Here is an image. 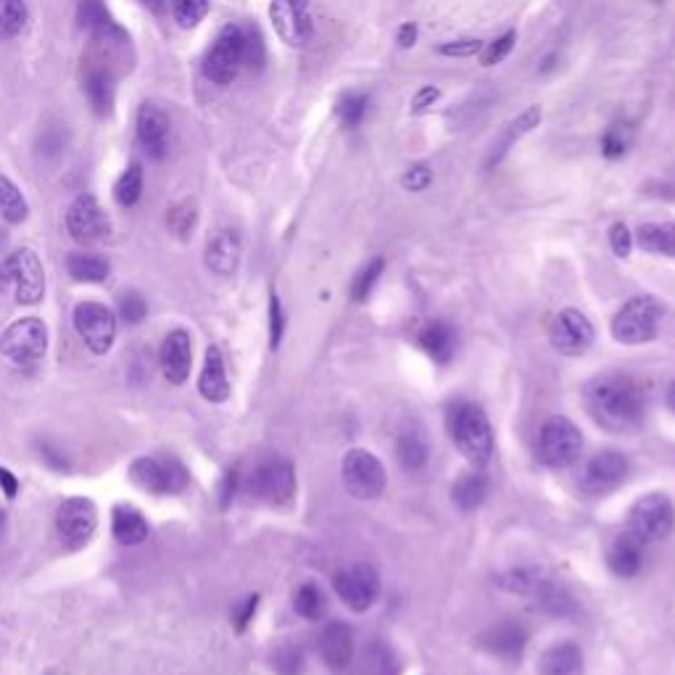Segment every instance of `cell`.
Listing matches in <instances>:
<instances>
[{"mask_svg": "<svg viewBox=\"0 0 675 675\" xmlns=\"http://www.w3.org/2000/svg\"><path fill=\"white\" fill-rule=\"evenodd\" d=\"M644 388L623 372H607L586 385V409L602 428L623 433L639 425L644 414Z\"/></svg>", "mask_w": 675, "mask_h": 675, "instance_id": "cell-1", "label": "cell"}, {"mask_svg": "<svg viewBox=\"0 0 675 675\" xmlns=\"http://www.w3.org/2000/svg\"><path fill=\"white\" fill-rule=\"evenodd\" d=\"M451 441L457 443V449L470 459L472 465H486L494 454V428L488 422L486 412L470 401H459L449 409L446 417Z\"/></svg>", "mask_w": 675, "mask_h": 675, "instance_id": "cell-2", "label": "cell"}, {"mask_svg": "<svg viewBox=\"0 0 675 675\" xmlns=\"http://www.w3.org/2000/svg\"><path fill=\"white\" fill-rule=\"evenodd\" d=\"M11 288H14L19 304L35 306L43 301L45 272L32 248H19L0 264V296Z\"/></svg>", "mask_w": 675, "mask_h": 675, "instance_id": "cell-3", "label": "cell"}, {"mask_svg": "<svg viewBox=\"0 0 675 675\" xmlns=\"http://www.w3.org/2000/svg\"><path fill=\"white\" fill-rule=\"evenodd\" d=\"M662 304L652 296H636L615 314L612 320V338L625 346L649 343L660 330Z\"/></svg>", "mask_w": 675, "mask_h": 675, "instance_id": "cell-4", "label": "cell"}, {"mask_svg": "<svg viewBox=\"0 0 675 675\" xmlns=\"http://www.w3.org/2000/svg\"><path fill=\"white\" fill-rule=\"evenodd\" d=\"M583 436L567 417H549L538 433V457L554 470H565L581 459Z\"/></svg>", "mask_w": 675, "mask_h": 675, "instance_id": "cell-5", "label": "cell"}, {"mask_svg": "<svg viewBox=\"0 0 675 675\" xmlns=\"http://www.w3.org/2000/svg\"><path fill=\"white\" fill-rule=\"evenodd\" d=\"M243 66H246V37L240 27L230 24L206 51L204 74L214 85H230Z\"/></svg>", "mask_w": 675, "mask_h": 675, "instance_id": "cell-6", "label": "cell"}, {"mask_svg": "<svg viewBox=\"0 0 675 675\" xmlns=\"http://www.w3.org/2000/svg\"><path fill=\"white\" fill-rule=\"evenodd\" d=\"M45 349H48V330L37 317H24L0 335V354L19 367H35L43 362Z\"/></svg>", "mask_w": 675, "mask_h": 675, "instance_id": "cell-7", "label": "cell"}, {"mask_svg": "<svg viewBox=\"0 0 675 675\" xmlns=\"http://www.w3.org/2000/svg\"><path fill=\"white\" fill-rule=\"evenodd\" d=\"M248 494L269 504H288L296 496V470L288 459L269 457L248 475Z\"/></svg>", "mask_w": 675, "mask_h": 675, "instance_id": "cell-8", "label": "cell"}, {"mask_svg": "<svg viewBox=\"0 0 675 675\" xmlns=\"http://www.w3.org/2000/svg\"><path fill=\"white\" fill-rule=\"evenodd\" d=\"M343 486L349 491V496L359 501L378 499L385 488V467L380 465V459L367 449H351L343 457L341 465Z\"/></svg>", "mask_w": 675, "mask_h": 675, "instance_id": "cell-9", "label": "cell"}, {"mask_svg": "<svg viewBox=\"0 0 675 675\" xmlns=\"http://www.w3.org/2000/svg\"><path fill=\"white\" fill-rule=\"evenodd\" d=\"M269 22L288 48H304L314 37L312 0H272Z\"/></svg>", "mask_w": 675, "mask_h": 675, "instance_id": "cell-10", "label": "cell"}, {"mask_svg": "<svg viewBox=\"0 0 675 675\" xmlns=\"http://www.w3.org/2000/svg\"><path fill=\"white\" fill-rule=\"evenodd\" d=\"M130 478L135 486L151 494H180L188 486V470L177 459L140 457L130 465Z\"/></svg>", "mask_w": 675, "mask_h": 675, "instance_id": "cell-11", "label": "cell"}, {"mask_svg": "<svg viewBox=\"0 0 675 675\" xmlns=\"http://www.w3.org/2000/svg\"><path fill=\"white\" fill-rule=\"evenodd\" d=\"M74 327L93 354H106L117 338V317L98 301H82L74 309Z\"/></svg>", "mask_w": 675, "mask_h": 675, "instance_id": "cell-12", "label": "cell"}, {"mask_svg": "<svg viewBox=\"0 0 675 675\" xmlns=\"http://www.w3.org/2000/svg\"><path fill=\"white\" fill-rule=\"evenodd\" d=\"M675 528V507L665 494H646L631 507V530L644 541L668 538Z\"/></svg>", "mask_w": 675, "mask_h": 675, "instance_id": "cell-13", "label": "cell"}, {"mask_svg": "<svg viewBox=\"0 0 675 675\" xmlns=\"http://www.w3.org/2000/svg\"><path fill=\"white\" fill-rule=\"evenodd\" d=\"M333 586L335 594L341 596L343 602L356 612L370 610L380 596V578L375 573V567L362 565V562L338 570L333 578Z\"/></svg>", "mask_w": 675, "mask_h": 675, "instance_id": "cell-14", "label": "cell"}, {"mask_svg": "<svg viewBox=\"0 0 675 675\" xmlns=\"http://www.w3.org/2000/svg\"><path fill=\"white\" fill-rule=\"evenodd\" d=\"M625 475H628V459L620 451L607 449L588 459L581 470V478H578V486L588 496H604L615 491L625 480Z\"/></svg>", "mask_w": 675, "mask_h": 675, "instance_id": "cell-15", "label": "cell"}, {"mask_svg": "<svg viewBox=\"0 0 675 675\" xmlns=\"http://www.w3.org/2000/svg\"><path fill=\"white\" fill-rule=\"evenodd\" d=\"M66 230L77 243H98V240L109 238L111 222L93 193H82L74 198L66 211Z\"/></svg>", "mask_w": 675, "mask_h": 675, "instance_id": "cell-16", "label": "cell"}, {"mask_svg": "<svg viewBox=\"0 0 675 675\" xmlns=\"http://www.w3.org/2000/svg\"><path fill=\"white\" fill-rule=\"evenodd\" d=\"M549 341L559 354L581 356L594 343V325L578 309H565L554 317L552 327H549Z\"/></svg>", "mask_w": 675, "mask_h": 675, "instance_id": "cell-17", "label": "cell"}, {"mask_svg": "<svg viewBox=\"0 0 675 675\" xmlns=\"http://www.w3.org/2000/svg\"><path fill=\"white\" fill-rule=\"evenodd\" d=\"M56 525H59V533L69 546H82L88 544L90 536L98 528V509L90 499L85 496H74V499H66L59 507V515H56Z\"/></svg>", "mask_w": 675, "mask_h": 675, "instance_id": "cell-18", "label": "cell"}, {"mask_svg": "<svg viewBox=\"0 0 675 675\" xmlns=\"http://www.w3.org/2000/svg\"><path fill=\"white\" fill-rule=\"evenodd\" d=\"M135 127H138V140L143 151L156 161L164 159L169 151V132H172L167 111L159 109L156 103H143Z\"/></svg>", "mask_w": 675, "mask_h": 675, "instance_id": "cell-19", "label": "cell"}, {"mask_svg": "<svg viewBox=\"0 0 675 675\" xmlns=\"http://www.w3.org/2000/svg\"><path fill=\"white\" fill-rule=\"evenodd\" d=\"M317 649H320V657L330 670H346L354 660V633L346 623L341 620H333L322 628L320 639H317Z\"/></svg>", "mask_w": 675, "mask_h": 675, "instance_id": "cell-20", "label": "cell"}, {"mask_svg": "<svg viewBox=\"0 0 675 675\" xmlns=\"http://www.w3.org/2000/svg\"><path fill=\"white\" fill-rule=\"evenodd\" d=\"M644 538L636 530H623L607 546V565L617 578H633L644 565Z\"/></svg>", "mask_w": 675, "mask_h": 675, "instance_id": "cell-21", "label": "cell"}, {"mask_svg": "<svg viewBox=\"0 0 675 675\" xmlns=\"http://www.w3.org/2000/svg\"><path fill=\"white\" fill-rule=\"evenodd\" d=\"M193 364V341L188 330H172L161 343V370L169 383L182 385L190 375Z\"/></svg>", "mask_w": 675, "mask_h": 675, "instance_id": "cell-22", "label": "cell"}, {"mask_svg": "<svg viewBox=\"0 0 675 675\" xmlns=\"http://www.w3.org/2000/svg\"><path fill=\"white\" fill-rule=\"evenodd\" d=\"M480 644L486 646L491 654H499L504 660H515L520 657L528 644V631H525L523 623L517 620H501V623L491 625L483 636H480Z\"/></svg>", "mask_w": 675, "mask_h": 675, "instance_id": "cell-23", "label": "cell"}, {"mask_svg": "<svg viewBox=\"0 0 675 675\" xmlns=\"http://www.w3.org/2000/svg\"><path fill=\"white\" fill-rule=\"evenodd\" d=\"M77 22H80L82 30H88L90 35H95L98 40H124L127 32L114 22V16L106 8L103 0H80V8H77Z\"/></svg>", "mask_w": 675, "mask_h": 675, "instance_id": "cell-24", "label": "cell"}, {"mask_svg": "<svg viewBox=\"0 0 675 675\" xmlns=\"http://www.w3.org/2000/svg\"><path fill=\"white\" fill-rule=\"evenodd\" d=\"M198 391L211 404H222L230 396L225 359H222V351L217 346H209V351H206L204 370H201V378H198Z\"/></svg>", "mask_w": 675, "mask_h": 675, "instance_id": "cell-25", "label": "cell"}, {"mask_svg": "<svg viewBox=\"0 0 675 675\" xmlns=\"http://www.w3.org/2000/svg\"><path fill=\"white\" fill-rule=\"evenodd\" d=\"M240 264V235L235 230H222L206 246V267L217 275H233Z\"/></svg>", "mask_w": 675, "mask_h": 675, "instance_id": "cell-26", "label": "cell"}, {"mask_svg": "<svg viewBox=\"0 0 675 675\" xmlns=\"http://www.w3.org/2000/svg\"><path fill=\"white\" fill-rule=\"evenodd\" d=\"M396 457H399L401 467L407 472H420L428 465L430 459V438L420 425L401 430L399 441H396Z\"/></svg>", "mask_w": 675, "mask_h": 675, "instance_id": "cell-27", "label": "cell"}, {"mask_svg": "<svg viewBox=\"0 0 675 675\" xmlns=\"http://www.w3.org/2000/svg\"><path fill=\"white\" fill-rule=\"evenodd\" d=\"M420 346L438 364H449L457 354V330L449 322H430L422 327Z\"/></svg>", "mask_w": 675, "mask_h": 675, "instance_id": "cell-28", "label": "cell"}, {"mask_svg": "<svg viewBox=\"0 0 675 675\" xmlns=\"http://www.w3.org/2000/svg\"><path fill=\"white\" fill-rule=\"evenodd\" d=\"M541 675H583V654L573 641L549 646L538 665Z\"/></svg>", "mask_w": 675, "mask_h": 675, "instance_id": "cell-29", "label": "cell"}, {"mask_svg": "<svg viewBox=\"0 0 675 675\" xmlns=\"http://www.w3.org/2000/svg\"><path fill=\"white\" fill-rule=\"evenodd\" d=\"M111 530H114V538H117L119 544L127 546L143 544L148 538L146 517H143V512L130 507V504H119V507H114V525H111Z\"/></svg>", "mask_w": 675, "mask_h": 675, "instance_id": "cell-30", "label": "cell"}, {"mask_svg": "<svg viewBox=\"0 0 675 675\" xmlns=\"http://www.w3.org/2000/svg\"><path fill=\"white\" fill-rule=\"evenodd\" d=\"M646 254L675 256V222H646L636 230V240Z\"/></svg>", "mask_w": 675, "mask_h": 675, "instance_id": "cell-31", "label": "cell"}, {"mask_svg": "<svg viewBox=\"0 0 675 675\" xmlns=\"http://www.w3.org/2000/svg\"><path fill=\"white\" fill-rule=\"evenodd\" d=\"M82 88H85V95H88L95 114L109 117L111 109H114V80H111V74L106 69H88Z\"/></svg>", "mask_w": 675, "mask_h": 675, "instance_id": "cell-32", "label": "cell"}, {"mask_svg": "<svg viewBox=\"0 0 675 675\" xmlns=\"http://www.w3.org/2000/svg\"><path fill=\"white\" fill-rule=\"evenodd\" d=\"M359 675H399L396 654L383 641H370L359 657Z\"/></svg>", "mask_w": 675, "mask_h": 675, "instance_id": "cell-33", "label": "cell"}, {"mask_svg": "<svg viewBox=\"0 0 675 675\" xmlns=\"http://www.w3.org/2000/svg\"><path fill=\"white\" fill-rule=\"evenodd\" d=\"M488 494V478L483 472H465V475H459V480L451 488V496L457 501V507L462 512H472V509H478L483 504Z\"/></svg>", "mask_w": 675, "mask_h": 675, "instance_id": "cell-34", "label": "cell"}, {"mask_svg": "<svg viewBox=\"0 0 675 675\" xmlns=\"http://www.w3.org/2000/svg\"><path fill=\"white\" fill-rule=\"evenodd\" d=\"M0 217L6 219L8 225H22L30 217V204L11 177L0 175Z\"/></svg>", "mask_w": 675, "mask_h": 675, "instance_id": "cell-35", "label": "cell"}, {"mask_svg": "<svg viewBox=\"0 0 675 675\" xmlns=\"http://www.w3.org/2000/svg\"><path fill=\"white\" fill-rule=\"evenodd\" d=\"M66 269L77 283H103L109 277V262L98 254H72L66 259Z\"/></svg>", "mask_w": 675, "mask_h": 675, "instance_id": "cell-36", "label": "cell"}, {"mask_svg": "<svg viewBox=\"0 0 675 675\" xmlns=\"http://www.w3.org/2000/svg\"><path fill=\"white\" fill-rule=\"evenodd\" d=\"M30 22L27 0H0V40H14Z\"/></svg>", "mask_w": 675, "mask_h": 675, "instance_id": "cell-37", "label": "cell"}, {"mask_svg": "<svg viewBox=\"0 0 675 675\" xmlns=\"http://www.w3.org/2000/svg\"><path fill=\"white\" fill-rule=\"evenodd\" d=\"M293 607L304 620H320L325 615L327 599L317 583H301L293 594Z\"/></svg>", "mask_w": 675, "mask_h": 675, "instance_id": "cell-38", "label": "cell"}, {"mask_svg": "<svg viewBox=\"0 0 675 675\" xmlns=\"http://www.w3.org/2000/svg\"><path fill=\"white\" fill-rule=\"evenodd\" d=\"M143 196V167L140 164H130L124 169L122 177L114 185V198H117L119 206H135Z\"/></svg>", "mask_w": 675, "mask_h": 675, "instance_id": "cell-39", "label": "cell"}, {"mask_svg": "<svg viewBox=\"0 0 675 675\" xmlns=\"http://www.w3.org/2000/svg\"><path fill=\"white\" fill-rule=\"evenodd\" d=\"M536 596H538V602H541V607H544V610L549 612V615L565 617V615H570V612L575 610L573 596L567 594L565 588L554 586V583H549V581H546L544 586L538 588Z\"/></svg>", "mask_w": 675, "mask_h": 675, "instance_id": "cell-40", "label": "cell"}, {"mask_svg": "<svg viewBox=\"0 0 675 675\" xmlns=\"http://www.w3.org/2000/svg\"><path fill=\"white\" fill-rule=\"evenodd\" d=\"M196 222H198V209L193 201H180V204H175L172 209L167 211V225L169 230L177 235V238H190L193 235V230H196Z\"/></svg>", "mask_w": 675, "mask_h": 675, "instance_id": "cell-41", "label": "cell"}, {"mask_svg": "<svg viewBox=\"0 0 675 675\" xmlns=\"http://www.w3.org/2000/svg\"><path fill=\"white\" fill-rule=\"evenodd\" d=\"M367 106H370V95L362 93V90H354V93L343 95L335 111H338L343 127H359L364 114H367Z\"/></svg>", "mask_w": 675, "mask_h": 675, "instance_id": "cell-42", "label": "cell"}, {"mask_svg": "<svg viewBox=\"0 0 675 675\" xmlns=\"http://www.w3.org/2000/svg\"><path fill=\"white\" fill-rule=\"evenodd\" d=\"M383 269H385L383 259H372L370 264H364V267L356 272L354 283H351V298H354L356 304H362V301L370 298L372 288L378 283V277L383 275Z\"/></svg>", "mask_w": 675, "mask_h": 675, "instance_id": "cell-43", "label": "cell"}, {"mask_svg": "<svg viewBox=\"0 0 675 675\" xmlns=\"http://www.w3.org/2000/svg\"><path fill=\"white\" fill-rule=\"evenodd\" d=\"M172 14L180 27L193 30L209 14V0H172Z\"/></svg>", "mask_w": 675, "mask_h": 675, "instance_id": "cell-44", "label": "cell"}, {"mask_svg": "<svg viewBox=\"0 0 675 675\" xmlns=\"http://www.w3.org/2000/svg\"><path fill=\"white\" fill-rule=\"evenodd\" d=\"M499 583L504 588H509V591H517V594H536L538 588L544 586L546 581L541 578V573H536V570H525V567H520V570H509Z\"/></svg>", "mask_w": 675, "mask_h": 675, "instance_id": "cell-45", "label": "cell"}, {"mask_svg": "<svg viewBox=\"0 0 675 675\" xmlns=\"http://www.w3.org/2000/svg\"><path fill=\"white\" fill-rule=\"evenodd\" d=\"M538 122H541V106H528V109H525L523 114L515 119V122L509 124L507 138H504V143H501V151H499V156H496V161L501 159V153L507 151V148L512 146L517 138H523V135H528L533 127H538Z\"/></svg>", "mask_w": 675, "mask_h": 675, "instance_id": "cell-46", "label": "cell"}, {"mask_svg": "<svg viewBox=\"0 0 675 675\" xmlns=\"http://www.w3.org/2000/svg\"><path fill=\"white\" fill-rule=\"evenodd\" d=\"M146 314H148L146 298L140 296L138 291H127L119 296V317H122L127 325H140V322L146 320Z\"/></svg>", "mask_w": 675, "mask_h": 675, "instance_id": "cell-47", "label": "cell"}, {"mask_svg": "<svg viewBox=\"0 0 675 675\" xmlns=\"http://www.w3.org/2000/svg\"><path fill=\"white\" fill-rule=\"evenodd\" d=\"M272 662H275V670L280 675H298L301 673V668H304V654H301L298 646L283 644L275 652Z\"/></svg>", "mask_w": 675, "mask_h": 675, "instance_id": "cell-48", "label": "cell"}, {"mask_svg": "<svg viewBox=\"0 0 675 675\" xmlns=\"http://www.w3.org/2000/svg\"><path fill=\"white\" fill-rule=\"evenodd\" d=\"M515 40H517V32H507V35H501L499 40H494V43H488L486 48L480 51V64L483 66L501 64V61L509 56V51L515 48Z\"/></svg>", "mask_w": 675, "mask_h": 675, "instance_id": "cell-49", "label": "cell"}, {"mask_svg": "<svg viewBox=\"0 0 675 675\" xmlns=\"http://www.w3.org/2000/svg\"><path fill=\"white\" fill-rule=\"evenodd\" d=\"M283 333H285L283 306H280V298L272 293V296H269V346H272V349H277V346H280V341H283Z\"/></svg>", "mask_w": 675, "mask_h": 675, "instance_id": "cell-50", "label": "cell"}, {"mask_svg": "<svg viewBox=\"0 0 675 675\" xmlns=\"http://www.w3.org/2000/svg\"><path fill=\"white\" fill-rule=\"evenodd\" d=\"M430 182H433V172H430L428 164H414V167H409L407 172L401 175V185H404V190H409V193H422Z\"/></svg>", "mask_w": 675, "mask_h": 675, "instance_id": "cell-51", "label": "cell"}, {"mask_svg": "<svg viewBox=\"0 0 675 675\" xmlns=\"http://www.w3.org/2000/svg\"><path fill=\"white\" fill-rule=\"evenodd\" d=\"M480 51H483V43L472 40V37H467V40H451V43H443L438 48L441 56H451V59H470V56H478Z\"/></svg>", "mask_w": 675, "mask_h": 675, "instance_id": "cell-52", "label": "cell"}, {"mask_svg": "<svg viewBox=\"0 0 675 675\" xmlns=\"http://www.w3.org/2000/svg\"><path fill=\"white\" fill-rule=\"evenodd\" d=\"M243 37H246V66H251V69H262L264 64L262 35H259L256 27H246V30H243Z\"/></svg>", "mask_w": 675, "mask_h": 675, "instance_id": "cell-53", "label": "cell"}, {"mask_svg": "<svg viewBox=\"0 0 675 675\" xmlns=\"http://www.w3.org/2000/svg\"><path fill=\"white\" fill-rule=\"evenodd\" d=\"M610 246L612 251H615V256H620V259H625V256L631 254L633 233L623 225V222H615V225L610 227Z\"/></svg>", "mask_w": 675, "mask_h": 675, "instance_id": "cell-54", "label": "cell"}, {"mask_svg": "<svg viewBox=\"0 0 675 675\" xmlns=\"http://www.w3.org/2000/svg\"><path fill=\"white\" fill-rule=\"evenodd\" d=\"M256 607H259V596H248V599H243V602L235 607L233 612V623H235V631L243 633L248 628V623H251V617H254Z\"/></svg>", "mask_w": 675, "mask_h": 675, "instance_id": "cell-55", "label": "cell"}, {"mask_svg": "<svg viewBox=\"0 0 675 675\" xmlns=\"http://www.w3.org/2000/svg\"><path fill=\"white\" fill-rule=\"evenodd\" d=\"M625 146H628V143H625L623 132L617 130V127L607 130V135L602 138V153L607 156V159H617V156H623Z\"/></svg>", "mask_w": 675, "mask_h": 675, "instance_id": "cell-56", "label": "cell"}, {"mask_svg": "<svg viewBox=\"0 0 675 675\" xmlns=\"http://www.w3.org/2000/svg\"><path fill=\"white\" fill-rule=\"evenodd\" d=\"M238 470H230L222 480V488H219V504L222 507H230V501L235 499V491H238Z\"/></svg>", "mask_w": 675, "mask_h": 675, "instance_id": "cell-57", "label": "cell"}, {"mask_svg": "<svg viewBox=\"0 0 675 675\" xmlns=\"http://www.w3.org/2000/svg\"><path fill=\"white\" fill-rule=\"evenodd\" d=\"M438 95H441V90L438 88H422L420 93L414 95V101H412L414 114H420V111H425L428 106H433V103L438 101Z\"/></svg>", "mask_w": 675, "mask_h": 675, "instance_id": "cell-58", "label": "cell"}, {"mask_svg": "<svg viewBox=\"0 0 675 675\" xmlns=\"http://www.w3.org/2000/svg\"><path fill=\"white\" fill-rule=\"evenodd\" d=\"M0 486H3V494H6L8 499H14L16 491H19V480H16L14 472L6 470V467H0Z\"/></svg>", "mask_w": 675, "mask_h": 675, "instance_id": "cell-59", "label": "cell"}, {"mask_svg": "<svg viewBox=\"0 0 675 675\" xmlns=\"http://www.w3.org/2000/svg\"><path fill=\"white\" fill-rule=\"evenodd\" d=\"M43 454H40V457L45 459V462H48V465L53 467V470H69V462H66L64 459V454H59V451L56 449H51V446H43Z\"/></svg>", "mask_w": 675, "mask_h": 675, "instance_id": "cell-60", "label": "cell"}, {"mask_svg": "<svg viewBox=\"0 0 675 675\" xmlns=\"http://www.w3.org/2000/svg\"><path fill=\"white\" fill-rule=\"evenodd\" d=\"M414 43H417V27H414L412 22L401 24V27H399V45H401V48H412Z\"/></svg>", "mask_w": 675, "mask_h": 675, "instance_id": "cell-61", "label": "cell"}, {"mask_svg": "<svg viewBox=\"0 0 675 675\" xmlns=\"http://www.w3.org/2000/svg\"><path fill=\"white\" fill-rule=\"evenodd\" d=\"M665 401H668V407L675 412V380L668 385V393H665Z\"/></svg>", "mask_w": 675, "mask_h": 675, "instance_id": "cell-62", "label": "cell"}, {"mask_svg": "<svg viewBox=\"0 0 675 675\" xmlns=\"http://www.w3.org/2000/svg\"><path fill=\"white\" fill-rule=\"evenodd\" d=\"M140 3L146 8H151V11H159V8L164 6V0H140Z\"/></svg>", "mask_w": 675, "mask_h": 675, "instance_id": "cell-63", "label": "cell"}, {"mask_svg": "<svg viewBox=\"0 0 675 675\" xmlns=\"http://www.w3.org/2000/svg\"><path fill=\"white\" fill-rule=\"evenodd\" d=\"M3 530H6V515L0 512V536H3Z\"/></svg>", "mask_w": 675, "mask_h": 675, "instance_id": "cell-64", "label": "cell"}]
</instances>
